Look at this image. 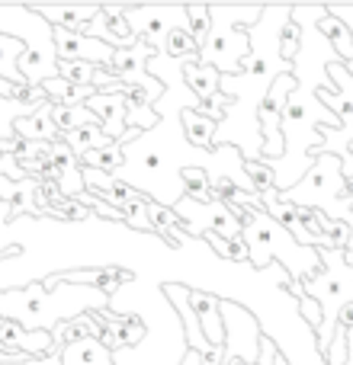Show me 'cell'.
I'll return each instance as SVG.
<instances>
[{
	"instance_id": "6da1fadb",
	"label": "cell",
	"mask_w": 353,
	"mask_h": 365,
	"mask_svg": "<svg viewBox=\"0 0 353 365\" xmlns=\"http://www.w3.org/2000/svg\"><path fill=\"white\" fill-rule=\"evenodd\" d=\"M228 208H232L241 218V225H244L241 240H244L247 253H251V266L264 269V266H270V259H277L279 266H286L292 282H299V279L309 282L312 276L322 272V250L302 247L279 221H273L270 215L264 212L260 202H251V205H228Z\"/></svg>"
},
{
	"instance_id": "7a4b0ae2",
	"label": "cell",
	"mask_w": 353,
	"mask_h": 365,
	"mask_svg": "<svg viewBox=\"0 0 353 365\" xmlns=\"http://www.w3.org/2000/svg\"><path fill=\"white\" fill-rule=\"evenodd\" d=\"M212 29L199 48V61L212 64L222 77H234L251 58V36L247 32L260 23L264 6H209Z\"/></svg>"
},
{
	"instance_id": "3957f363",
	"label": "cell",
	"mask_w": 353,
	"mask_h": 365,
	"mask_svg": "<svg viewBox=\"0 0 353 365\" xmlns=\"http://www.w3.org/2000/svg\"><path fill=\"white\" fill-rule=\"evenodd\" d=\"M305 295L322 304V327L315 330L318 349L328 353L337 334V317L353 304V269L344 263V250H322V272L305 282Z\"/></svg>"
},
{
	"instance_id": "277c9868",
	"label": "cell",
	"mask_w": 353,
	"mask_h": 365,
	"mask_svg": "<svg viewBox=\"0 0 353 365\" xmlns=\"http://www.w3.org/2000/svg\"><path fill=\"white\" fill-rule=\"evenodd\" d=\"M222 321H225V365H257L264 340L257 317L234 302H222Z\"/></svg>"
},
{
	"instance_id": "5b68a950",
	"label": "cell",
	"mask_w": 353,
	"mask_h": 365,
	"mask_svg": "<svg viewBox=\"0 0 353 365\" xmlns=\"http://www.w3.org/2000/svg\"><path fill=\"white\" fill-rule=\"evenodd\" d=\"M176 218L183 221V231L189 234H219V237H241V231H244V225H241V218L232 212V208L225 205V202L212 199V202H193L183 195L180 202L174 205Z\"/></svg>"
},
{
	"instance_id": "8992f818",
	"label": "cell",
	"mask_w": 353,
	"mask_h": 365,
	"mask_svg": "<svg viewBox=\"0 0 353 365\" xmlns=\"http://www.w3.org/2000/svg\"><path fill=\"white\" fill-rule=\"evenodd\" d=\"M126 19L139 42L154 48V55H161L174 29H189L187 6H126Z\"/></svg>"
},
{
	"instance_id": "52a82bcc",
	"label": "cell",
	"mask_w": 353,
	"mask_h": 365,
	"mask_svg": "<svg viewBox=\"0 0 353 365\" xmlns=\"http://www.w3.org/2000/svg\"><path fill=\"white\" fill-rule=\"evenodd\" d=\"M81 36L100 38V42L113 45L116 51H126V48H132V45H139V36L132 32V26H129V19H126V6H103L100 16L81 29Z\"/></svg>"
},
{
	"instance_id": "ba28073f",
	"label": "cell",
	"mask_w": 353,
	"mask_h": 365,
	"mask_svg": "<svg viewBox=\"0 0 353 365\" xmlns=\"http://www.w3.org/2000/svg\"><path fill=\"white\" fill-rule=\"evenodd\" d=\"M328 77L337 83V90H318V100L341 119V128L353 135V74L344 61L328 64Z\"/></svg>"
},
{
	"instance_id": "9c48e42d",
	"label": "cell",
	"mask_w": 353,
	"mask_h": 365,
	"mask_svg": "<svg viewBox=\"0 0 353 365\" xmlns=\"http://www.w3.org/2000/svg\"><path fill=\"white\" fill-rule=\"evenodd\" d=\"M84 106L90 109V113L100 119V125H103V132L109 135V141H119L122 135L129 132L126 128V96L122 93H94Z\"/></svg>"
},
{
	"instance_id": "30bf717a",
	"label": "cell",
	"mask_w": 353,
	"mask_h": 365,
	"mask_svg": "<svg viewBox=\"0 0 353 365\" xmlns=\"http://www.w3.org/2000/svg\"><path fill=\"white\" fill-rule=\"evenodd\" d=\"M193 289V285H189ZM189 304H193L196 317H199V327L206 334V340L212 343L215 349L225 346V321H222V298H215L212 292H189Z\"/></svg>"
},
{
	"instance_id": "8fae6325",
	"label": "cell",
	"mask_w": 353,
	"mask_h": 365,
	"mask_svg": "<svg viewBox=\"0 0 353 365\" xmlns=\"http://www.w3.org/2000/svg\"><path fill=\"white\" fill-rule=\"evenodd\" d=\"M183 81L187 87L199 96V103L206 106H215L222 100V74L212 68V64H202V61H187L183 68Z\"/></svg>"
},
{
	"instance_id": "7c38bea8",
	"label": "cell",
	"mask_w": 353,
	"mask_h": 365,
	"mask_svg": "<svg viewBox=\"0 0 353 365\" xmlns=\"http://www.w3.org/2000/svg\"><path fill=\"white\" fill-rule=\"evenodd\" d=\"M100 10L103 6H32V13H39L51 29H68V32H81L84 26L100 16Z\"/></svg>"
},
{
	"instance_id": "4fadbf2b",
	"label": "cell",
	"mask_w": 353,
	"mask_h": 365,
	"mask_svg": "<svg viewBox=\"0 0 353 365\" xmlns=\"http://www.w3.org/2000/svg\"><path fill=\"white\" fill-rule=\"evenodd\" d=\"M151 58H154V48H148L145 42H139L126 51H116L109 71H113L122 83H139L141 77L148 74V61H151Z\"/></svg>"
},
{
	"instance_id": "5bb4252c",
	"label": "cell",
	"mask_w": 353,
	"mask_h": 365,
	"mask_svg": "<svg viewBox=\"0 0 353 365\" xmlns=\"http://www.w3.org/2000/svg\"><path fill=\"white\" fill-rule=\"evenodd\" d=\"M61 365H116V353L103 340H77L61 349Z\"/></svg>"
},
{
	"instance_id": "9a60e30c",
	"label": "cell",
	"mask_w": 353,
	"mask_h": 365,
	"mask_svg": "<svg viewBox=\"0 0 353 365\" xmlns=\"http://www.w3.org/2000/svg\"><path fill=\"white\" fill-rule=\"evenodd\" d=\"M51 106H55V103L42 106L39 113L26 115V119H13V128H16V138L23 135V138H29V141H49V145L61 141L58 128L51 125Z\"/></svg>"
},
{
	"instance_id": "2e32d148",
	"label": "cell",
	"mask_w": 353,
	"mask_h": 365,
	"mask_svg": "<svg viewBox=\"0 0 353 365\" xmlns=\"http://www.w3.org/2000/svg\"><path fill=\"white\" fill-rule=\"evenodd\" d=\"M215 132H219V122L215 119L196 113V109H187V113H183V135H187V141L196 148V151H212Z\"/></svg>"
},
{
	"instance_id": "e0dca14e",
	"label": "cell",
	"mask_w": 353,
	"mask_h": 365,
	"mask_svg": "<svg viewBox=\"0 0 353 365\" xmlns=\"http://www.w3.org/2000/svg\"><path fill=\"white\" fill-rule=\"evenodd\" d=\"M26 45L19 42L16 36H6V32H0V81L13 83V87H29V83L23 81V74H19V58H23Z\"/></svg>"
},
{
	"instance_id": "ac0fdd59",
	"label": "cell",
	"mask_w": 353,
	"mask_h": 365,
	"mask_svg": "<svg viewBox=\"0 0 353 365\" xmlns=\"http://www.w3.org/2000/svg\"><path fill=\"white\" fill-rule=\"evenodd\" d=\"M318 32H322V38L334 48V55L341 58L344 64L353 61V36H350V29L341 23V19L331 16V13H324V16L318 19Z\"/></svg>"
},
{
	"instance_id": "d6986e66",
	"label": "cell",
	"mask_w": 353,
	"mask_h": 365,
	"mask_svg": "<svg viewBox=\"0 0 353 365\" xmlns=\"http://www.w3.org/2000/svg\"><path fill=\"white\" fill-rule=\"evenodd\" d=\"M61 141L77 154V158H84V154H90V151H100V148L113 145V141H109V135L103 132L100 122L84 125V128H77V132H71V135H61Z\"/></svg>"
},
{
	"instance_id": "ffe728a7",
	"label": "cell",
	"mask_w": 353,
	"mask_h": 365,
	"mask_svg": "<svg viewBox=\"0 0 353 365\" xmlns=\"http://www.w3.org/2000/svg\"><path fill=\"white\" fill-rule=\"evenodd\" d=\"M94 122L100 119L87 106H58V103L51 106V125L58 128V135H71L84 125H94Z\"/></svg>"
},
{
	"instance_id": "44dd1931",
	"label": "cell",
	"mask_w": 353,
	"mask_h": 365,
	"mask_svg": "<svg viewBox=\"0 0 353 365\" xmlns=\"http://www.w3.org/2000/svg\"><path fill=\"white\" fill-rule=\"evenodd\" d=\"M81 167H90V170H103V173H119L122 167H126V151H122L119 141H113V145L100 148V151H90L81 158Z\"/></svg>"
},
{
	"instance_id": "7402d4cb",
	"label": "cell",
	"mask_w": 353,
	"mask_h": 365,
	"mask_svg": "<svg viewBox=\"0 0 353 365\" xmlns=\"http://www.w3.org/2000/svg\"><path fill=\"white\" fill-rule=\"evenodd\" d=\"M161 55L180 58V61H183V58H199V42L193 38V32H189V29H174L171 36H167Z\"/></svg>"
},
{
	"instance_id": "603a6c76",
	"label": "cell",
	"mask_w": 353,
	"mask_h": 365,
	"mask_svg": "<svg viewBox=\"0 0 353 365\" xmlns=\"http://www.w3.org/2000/svg\"><path fill=\"white\" fill-rule=\"evenodd\" d=\"M183 192L193 202H212V182L202 167H187L183 170Z\"/></svg>"
},
{
	"instance_id": "cb8c5ba5",
	"label": "cell",
	"mask_w": 353,
	"mask_h": 365,
	"mask_svg": "<svg viewBox=\"0 0 353 365\" xmlns=\"http://www.w3.org/2000/svg\"><path fill=\"white\" fill-rule=\"evenodd\" d=\"M299 51H302V26L296 19H289L283 26V32H279V55H283V61L296 64Z\"/></svg>"
},
{
	"instance_id": "d4e9b609",
	"label": "cell",
	"mask_w": 353,
	"mask_h": 365,
	"mask_svg": "<svg viewBox=\"0 0 353 365\" xmlns=\"http://www.w3.org/2000/svg\"><path fill=\"white\" fill-rule=\"evenodd\" d=\"M244 173L251 177L257 195L273 192V189H277V173H273V167L264 164V160H244Z\"/></svg>"
},
{
	"instance_id": "484cf974",
	"label": "cell",
	"mask_w": 353,
	"mask_h": 365,
	"mask_svg": "<svg viewBox=\"0 0 353 365\" xmlns=\"http://www.w3.org/2000/svg\"><path fill=\"white\" fill-rule=\"evenodd\" d=\"M187 13H189V32H193V38L202 48L209 29H212V10H209V6H187Z\"/></svg>"
},
{
	"instance_id": "4316f807",
	"label": "cell",
	"mask_w": 353,
	"mask_h": 365,
	"mask_svg": "<svg viewBox=\"0 0 353 365\" xmlns=\"http://www.w3.org/2000/svg\"><path fill=\"white\" fill-rule=\"evenodd\" d=\"M299 311H302V321L309 324V327H315V330L322 327V321H324V317H322V304H318L312 295L299 298Z\"/></svg>"
},
{
	"instance_id": "83f0119b",
	"label": "cell",
	"mask_w": 353,
	"mask_h": 365,
	"mask_svg": "<svg viewBox=\"0 0 353 365\" xmlns=\"http://www.w3.org/2000/svg\"><path fill=\"white\" fill-rule=\"evenodd\" d=\"M257 365H289V362L279 356V349L273 346L270 336H264V340H260V362Z\"/></svg>"
},
{
	"instance_id": "f1b7e54d",
	"label": "cell",
	"mask_w": 353,
	"mask_h": 365,
	"mask_svg": "<svg viewBox=\"0 0 353 365\" xmlns=\"http://www.w3.org/2000/svg\"><path fill=\"white\" fill-rule=\"evenodd\" d=\"M328 13L341 19V23L350 29V36H353V6H328Z\"/></svg>"
},
{
	"instance_id": "f546056e",
	"label": "cell",
	"mask_w": 353,
	"mask_h": 365,
	"mask_svg": "<svg viewBox=\"0 0 353 365\" xmlns=\"http://www.w3.org/2000/svg\"><path fill=\"white\" fill-rule=\"evenodd\" d=\"M337 327H353V304L341 311V317H337Z\"/></svg>"
},
{
	"instance_id": "4dcf8cb0",
	"label": "cell",
	"mask_w": 353,
	"mask_h": 365,
	"mask_svg": "<svg viewBox=\"0 0 353 365\" xmlns=\"http://www.w3.org/2000/svg\"><path fill=\"white\" fill-rule=\"evenodd\" d=\"M344 263H347L350 269H353V250H344Z\"/></svg>"
},
{
	"instance_id": "1f68e13d",
	"label": "cell",
	"mask_w": 353,
	"mask_h": 365,
	"mask_svg": "<svg viewBox=\"0 0 353 365\" xmlns=\"http://www.w3.org/2000/svg\"><path fill=\"white\" fill-rule=\"evenodd\" d=\"M347 71H350V74H353V61H350V64H347Z\"/></svg>"
}]
</instances>
